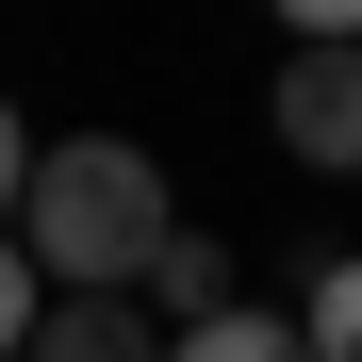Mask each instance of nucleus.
<instances>
[{
	"label": "nucleus",
	"instance_id": "6",
	"mask_svg": "<svg viewBox=\"0 0 362 362\" xmlns=\"http://www.w3.org/2000/svg\"><path fill=\"white\" fill-rule=\"evenodd\" d=\"M165 362H296V329H280V313H247V296H230L214 329H165Z\"/></svg>",
	"mask_w": 362,
	"mask_h": 362
},
{
	"label": "nucleus",
	"instance_id": "2",
	"mask_svg": "<svg viewBox=\"0 0 362 362\" xmlns=\"http://www.w3.org/2000/svg\"><path fill=\"white\" fill-rule=\"evenodd\" d=\"M264 115H280V148L313 165V181H362V49H296Z\"/></svg>",
	"mask_w": 362,
	"mask_h": 362
},
{
	"label": "nucleus",
	"instance_id": "4",
	"mask_svg": "<svg viewBox=\"0 0 362 362\" xmlns=\"http://www.w3.org/2000/svg\"><path fill=\"white\" fill-rule=\"evenodd\" d=\"M17 362H165V329L132 296H33V346Z\"/></svg>",
	"mask_w": 362,
	"mask_h": 362
},
{
	"label": "nucleus",
	"instance_id": "5",
	"mask_svg": "<svg viewBox=\"0 0 362 362\" xmlns=\"http://www.w3.org/2000/svg\"><path fill=\"white\" fill-rule=\"evenodd\" d=\"M296 362H362V264H313V296H296Z\"/></svg>",
	"mask_w": 362,
	"mask_h": 362
},
{
	"label": "nucleus",
	"instance_id": "8",
	"mask_svg": "<svg viewBox=\"0 0 362 362\" xmlns=\"http://www.w3.org/2000/svg\"><path fill=\"white\" fill-rule=\"evenodd\" d=\"M17 181H33V115L0 99V214H17Z\"/></svg>",
	"mask_w": 362,
	"mask_h": 362
},
{
	"label": "nucleus",
	"instance_id": "7",
	"mask_svg": "<svg viewBox=\"0 0 362 362\" xmlns=\"http://www.w3.org/2000/svg\"><path fill=\"white\" fill-rule=\"evenodd\" d=\"M17 346H33V264L0 247V362H17Z\"/></svg>",
	"mask_w": 362,
	"mask_h": 362
},
{
	"label": "nucleus",
	"instance_id": "3",
	"mask_svg": "<svg viewBox=\"0 0 362 362\" xmlns=\"http://www.w3.org/2000/svg\"><path fill=\"white\" fill-rule=\"evenodd\" d=\"M230 296H247V280H230V230H198V214H181L165 247H148V280H132V313H148V329H214Z\"/></svg>",
	"mask_w": 362,
	"mask_h": 362
},
{
	"label": "nucleus",
	"instance_id": "1",
	"mask_svg": "<svg viewBox=\"0 0 362 362\" xmlns=\"http://www.w3.org/2000/svg\"><path fill=\"white\" fill-rule=\"evenodd\" d=\"M165 230H181L165 165H148L132 132H66V148H33L17 214H0V247L33 264V296H132Z\"/></svg>",
	"mask_w": 362,
	"mask_h": 362
}]
</instances>
